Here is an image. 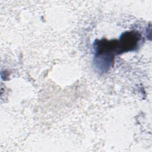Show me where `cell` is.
<instances>
[{"label": "cell", "mask_w": 152, "mask_h": 152, "mask_svg": "<svg viewBox=\"0 0 152 152\" xmlns=\"http://www.w3.org/2000/svg\"><path fill=\"white\" fill-rule=\"evenodd\" d=\"M141 35L137 31H126L118 41V53L135 50L138 46Z\"/></svg>", "instance_id": "cell-1"}]
</instances>
